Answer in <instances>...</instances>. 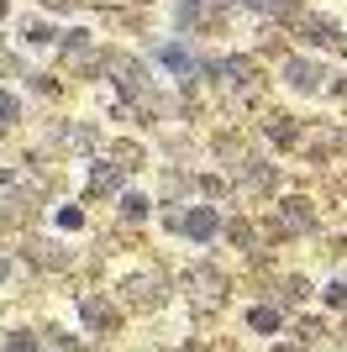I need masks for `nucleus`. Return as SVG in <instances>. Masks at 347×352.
Returning a JSON list of instances; mask_svg holds the SVG:
<instances>
[{"label":"nucleus","instance_id":"1","mask_svg":"<svg viewBox=\"0 0 347 352\" xmlns=\"http://www.w3.org/2000/svg\"><path fill=\"white\" fill-rule=\"evenodd\" d=\"M185 232L189 236H211L216 232V216H211V210H195V216H185Z\"/></svg>","mask_w":347,"mask_h":352},{"label":"nucleus","instance_id":"2","mask_svg":"<svg viewBox=\"0 0 347 352\" xmlns=\"http://www.w3.org/2000/svg\"><path fill=\"white\" fill-rule=\"evenodd\" d=\"M253 326H258V331H274V326H279V310H253Z\"/></svg>","mask_w":347,"mask_h":352},{"label":"nucleus","instance_id":"3","mask_svg":"<svg viewBox=\"0 0 347 352\" xmlns=\"http://www.w3.org/2000/svg\"><path fill=\"white\" fill-rule=\"evenodd\" d=\"M0 121H16V100L11 95H0Z\"/></svg>","mask_w":347,"mask_h":352}]
</instances>
